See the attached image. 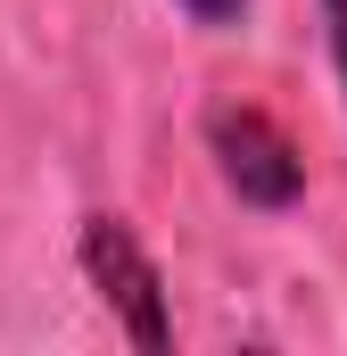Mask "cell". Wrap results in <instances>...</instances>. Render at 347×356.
<instances>
[{"mask_svg":"<svg viewBox=\"0 0 347 356\" xmlns=\"http://www.w3.org/2000/svg\"><path fill=\"white\" fill-rule=\"evenodd\" d=\"M75 266H83L91 298L116 315V332H124L141 356H166V348H174V298H166V273H158L149 241H141L116 207H91L83 224H75Z\"/></svg>","mask_w":347,"mask_h":356,"instance_id":"6da1fadb","label":"cell"},{"mask_svg":"<svg viewBox=\"0 0 347 356\" xmlns=\"http://www.w3.org/2000/svg\"><path fill=\"white\" fill-rule=\"evenodd\" d=\"M207 158H215L223 191L240 207H257V216H289L306 199V149L257 99H215L207 108Z\"/></svg>","mask_w":347,"mask_h":356,"instance_id":"7a4b0ae2","label":"cell"},{"mask_svg":"<svg viewBox=\"0 0 347 356\" xmlns=\"http://www.w3.org/2000/svg\"><path fill=\"white\" fill-rule=\"evenodd\" d=\"M174 8H182L198 33H223V25H240V17H248V0H174Z\"/></svg>","mask_w":347,"mask_h":356,"instance_id":"3957f363","label":"cell"},{"mask_svg":"<svg viewBox=\"0 0 347 356\" xmlns=\"http://www.w3.org/2000/svg\"><path fill=\"white\" fill-rule=\"evenodd\" d=\"M323 42H331V75H339V108H347V0H323Z\"/></svg>","mask_w":347,"mask_h":356,"instance_id":"277c9868","label":"cell"}]
</instances>
